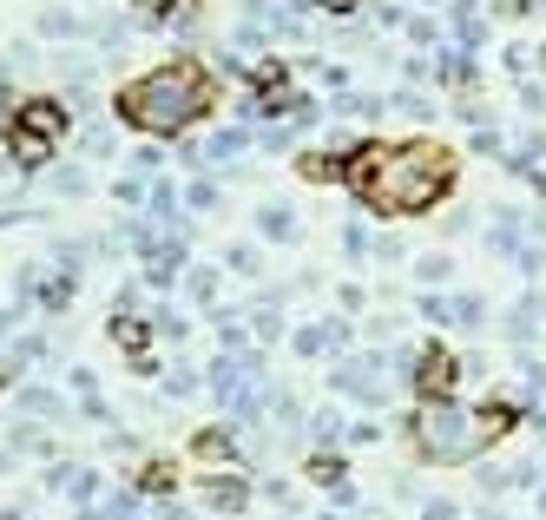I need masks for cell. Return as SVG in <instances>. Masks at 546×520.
<instances>
[{
  "instance_id": "obj_1",
  "label": "cell",
  "mask_w": 546,
  "mask_h": 520,
  "mask_svg": "<svg viewBox=\"0 0 546 520\" xmlns=\"http://www.w3.org/2000/svg\"><path fill=\"white\" fill-rule=\"evenodd\" d=\"M454 152L435 139H362L356 152H349V178L343 185L356 191V205L375 211V218H422V211H435L441 198L454 191Z\"/></svg>"
},
{
  "instance_id": "obj_2",
  "label": "cell",
  "mask_w": 546,
  "mask_h": 520,
  "mask_svg": "<svg viewBox=\"0 0 546 520\" xmlns=\"http://www.w3.org/2000/svg\"><path fill=\"white\" fill-rule=\"evenodd\" d=\"M211 106H218V86L198 60H165L152 73H139L132 86H119V99H112L119 126L145 132V139H185Z\"/></svg>"
},
{
  "instance_id": "obj_3",
  "label": "cell",
  "mask_w": 546,
  "mask_h": 520,
  "mask_svg": "<svg viewBox=\"0 0 546 520\" xmlns=\"http://www.w3.org/2000/svg\"><path fill=\"white\" fill-rule=\"evenodd\" d=\"M408 435H415V455L435 461V468H468V461H481L487 442H494L487 415L468 409V402H454V395L415 402V415H408Z\"/></svg>"
},
{
  "instance_id": "obj_4",
  "label": "cell",
  "mask_w": 546,
  "mask_h": 520,
  "mask_svg": "<svg viewBox=\"0 0 546 520\" xmlns=\"http://www.w3.org/2000/svg\"><path fill=\"white\" fill-rule=\"evenodd\" d=\"M389 382L395 376L375 349H356V356H336V363H329V389L362 402V409H389Z\"/></svg>"
},
{
  "instance_id": "obj_5",
  "label": "cell",
  "mask_w": 546,
  "mask_h": 520,
  "mask_svg": "<svg viewBox=\"0 0 546 520\" xmlns=\"http://www.w3.org/2000/svg\"><path fill=\"white\" fill-rule=\"evenodd\" d=\"M454 382H461V356H454L448 343H422V349H415V369H408V389H415V402L454 395Z\"/></svg>"
},
{
  "instance_id": "obj_6",
  "label": "cell",
  "mask_w": 546,
  "mask_h": 520,
  "mask_svg": "<svg viewBox=\"0 0 546 520\" xmlns=\"http://www.w3.org/2000/svg\"><path fill=\"white\" fill-rule=\"evenodd\" d=\"M290 349H297V356H349V323L343 316H316V323H303V330L290 336Z\"/></svg>"
},
{
  "instance_id": "obj_7",
  "label": "cell",
  "mask_w": 546,
  "mask_h": 520,
  "mask_svg": "<svg viewBox=\"0 0 546 520\" xmlns=\"http://www.w3.org/2000/svg\"><path fill=\"white\" fill-rule=\"evenodd\" d=\"M14 126H27V132H47V139H66V99H53V93H33V99H20V106H14Z\"/></svg>"
},
{
  "instance_id": "obj_8",
  "label": "cell",
  "mask_w": 546,
  "mask_h": 520,
  "mask_svg": "<svg viewBox=\"0 0 546 520\" xmlns=\"http://www.w3.org/2000/svg\"><path fill=\"white\" fill-rule=\"evenodd\" d=\"M53 145L47 132H27V126H7V165L14 172H40V165H53Z\"/></svg>"
},
{
  "instance_id": "obj_9",
  "label": "cell",
  "mask_w": 546,
  "mask_h": 520,
  "mask_svg": "<svg viewBox=\"0 0 546 520\" xmlns=\"http://www.w3.org/2000/svg\"><path fill=\"white\" fill-rule=\"evenodd\" d=\"M204 507H211V514H237V507H250V481H244V474H231V468H224V474H204Z\"/></svg>"
},
{
  "instance_id": "obj_10",
  "label": "cell",
  "mask_w": 546,
  "mask_h": 520,
  "mask_svg": "<svg viewBox=\"0 0 546 520\" xmlns=\"http://www.w3.org/2000/svg\"><path fill=\"white\" fill-rule=\"evenodd\" d=\"M435 86L468 93V86H474V53H468V47H454V40H441V47H435Z\"/></svg>"
},
{
  "instance_id": "obj_11",
  "label": "cell",
  "mask_w": 546,
  "mask_h": 520,
  "mask_svg": "<svg viewBox=\"0 0 546 520\" xmlns=\"http://www.w3.org/2000/svg\"><path fill=\"white\" fill-rule=\"evenodd\" d=\"M47 488H53V494H66L73 507H93V501H99V474L73 461V468H47Z\"/></svg>"
},
{
  "instance_id": "obj_12",
  "label": "cell",
  "mask_w": 546,
  "mask_h": 520,
  "mask_svg": "<svg viewBox=\"0 0 546 520\" xmlns=\"http://www.w3.org/2000/svg\"><path fill=\"white\" fill-rule=\"evenodd\" d=\"M297 172L310 178V185H343V178H349V152H336V145H329V152H303Z\"/></svg>"
},
{
  "instance_id": "obj_13",
  "label": "cell",
  "mask_w": 546,
  "mask_h": 520,
  "mask_svg": "<svg viewBox=\"0 0 546 520\" xmlns=\"http://www.w3.org/2000/svg\"><path fill=\"white\" fill-rule=\"evenodd\" d=\"M250 145H257V132H250V126H224V132L204 139V165H231V158L250 152Z\"/></svg>"
},
{
  "instance_id": "obj_14",
  "label": "cell",
  "mask_w": 546,
  "mask_h": 520,
  "mask_svg": "<svg viewBox=\"0 0 546 520\" xmlns=\"http://www.w3.org/2000/svg\"><path fill=\"white\" fill-rule=\"evenodd\" d=\"M257 237H264V244H297L303 224H297L290 205H257Z\"/></svg>"
},
{
  "instance_id": "obj_15",
  "label": "cell",
  "mask_w": 546,
  "mask_h": 520,
  "mask_svg": "<svg viewBox=\"0 0 546 520\" xmlns=\"http://www.w3.org/2000/svg\"><path fill=\"white\" fill-rule=\"evenodd\" d=\"M303 428H310V442H316V448H343V442H349L343 409H310V422H303Z\"/></svg>"
},
{
  "instance_id": "obj_16",
  "label": "cell",
  "mask_w": 546,
  "mask_h": 520,
  "mask_svg": "<svg viewBox=\"0 0 546 520\" xmlns=\"http://www.w3.org/2000/svg\"><path fill=\"white\" fill-rule=\"evenodd\" d=\"M191 455H198V461H211V468H218V461L231 468V461H237V435H231V428H204L198 442H191Z\"/></svg>"
},
{
  "instance_id": "obj_17",
  "label": "cell",
  "mask_w": 546,
  "mask_h": 520,
  "mask_svg": "<svg viewBox=\"0 0 546 520\" xmlns=\"http://www.w3.org/2000/svg\"><path fill=\"white\" fill-rule=\"evenodd\" d=\"M79 33H93V27H86V14H73V7H47V14H40V40H79Z\"/></svg>"
},
{
  "instance_id": "obj_18",
  "label": "cell",
  "mask_w": 546,
  "mask_h": 520,
  "mask_svg": "<svg viewBox=\"0 0 546 520\" xmlns=\"http://www.w3.org/2000/svg\"><path fill=\"white\" fill-rule=\"evenodd\" d=\"M336 119H343V126H369V119H382V99L375 93H336Z\"/></svg>"
},
{
  "instance_id": "obj_19",
  "label": "cell",
  "mask_w": 546,
  "mask_h": 520,
  "mask_svg": "<svg viewBox=\"0 0 546 520\" xmlns=\"http://www.w3.org/2000/svg\"><path fill=\"white\" fill-rule=\"evenodd\" d=\"M73 290H79V270H53V277H40V310H66L73 303Z\"/></svg>"
},
{
  "instance_id": "obj_20",
  "label": "cell",
  "mask_w": 546,
  "mask_h": 520,
  "mask_svg": "<svg viewBox=\"0 0 546 520\" xmlns=\"http://www.w3.org/2000/svg\"><path fill=\"white\" fill-rule=\"evenodd\" d=\"M152 336H165V343H185V336H191V316L178 310V303H152Z\"/></svg>"
},
{
  "instance_id": "obj_21",
  "label": "cell",
  "mask_w": 546,
  "mask_h": 520,
  "mask_svg": "<svg viewBox=\"0 0 546 520\" xmlns=\"http://www.w3.org/2000/svg\"><path fill=\"white\" fill-rule=\"evenodd\" d=\"M185 297L211 310V303H218V270H211V264H198V257H191V270H185Z\"/></svg>"
},
{
  "instance_id": "obj_22",
  "label": "cell",
  "mask_w": 546,
  "mask_h": 520,
  "mask_svg": "<svg viewBox=\"0 0 546 520\" xmlns=\"http://www.w3.org/2000/svg\"><path fill=\"white\" fill-rule=\"evenodd\" d=\"M448 277H454V257H448V251H422V257H415V284L441 290Z\"/></svg>"
},
{
  "instance_id": "obj_23",
  "label": "cell",
  "mask_w": 546,
  "mask_h": 520,
  "mask_svg": "<svg viewBox=\"0 0 546 520\" xmlns=\"http://www.w3.org/2000/svg\"><path fill=\"white\" fill-rule=\"evenodd\" d=\"M310 481H323V488H336V481H349V461L336 455V448H316V455H310Z\"/></svg>"
},
{
  "instance_id": "obj_24",
  "label": "cell",
  "mask_w": 546,
  "mask_h": 520,
  "mask_svg": "<svg viewBox=\"0 0 546 520\" xmlns=\"http://www.w3.org/2000/svg\"><path fill=\"white\" fill-rule=\"evenodd\" d=\"M389 106H395V112H408V119H435V99H428L422 86H395Z\"/></svg>"
},
{
  "instance_id": "obj_25",
  "label": "cell",
  "mask_w": 546,
  "mask_h": 520,
  "mask_svg": "<svg viewBox=\"0 0 546 520\" xmlns=\"http://www.w3.org/2000/svg\"><path fill=\"white\" fill-rule=\"evenodd\" d=\"M408 47H415V53H435L441 47V20H428V14H408Z\"/></svg>"
},
{
  "instance_id": "obj_26",
  "label": "cell",
  "mask_w": 546,
  "mask_h": 520,
  "mask_svg": "<svg viewBox=\"0 0 546 520\" xmlns=\"http://www.w3.org/2000/svg\"><path fill=\"white\" fill-rule=\"evenodd\" d=\"M533 316H540V303H533V297H520V303H514V310H507V336H514V343H520V349H527V343H533Z\"/></svg>"
},
{
  "instance_id": "obj_27",
  "label": "cell",
  "mask_w": 546,
  "mask_h": 520,
  "mask_svg": "<svg viewBox=\"0 0 546 520\" xmlns=\"http://www.w3.org/2000/svg\"><path fill=\"white\" fill-rule=\"evenodd\" d=\"M172 488H178V468H172V461H145L139 494H172Z\"/></svg>"
},
{
  "instance_id": "obj_28",
  "label": "cell",
  "mask_w": 546,
  "mask_h": 520,
  "mask_svg": "<svg viewBox=\"0 0 546 520\" xmlns=\"http://www.w3.org/2000/svg\"><path fill=\"white\" fill-rule=\"evenodd\" d=\"M481 316H487V303L474 297V290H461V297H454V330H481Z\"/></svg>"
},
{
  "instance_id": "obj_29",
  "label": "cell",
  "mask_w": 546,
  "mask_h": 520,
  "mask_svg": "<svg viewBox=\"0 0 546 520\" xmlns=\"http://www.w3.org/2000/svg\"><path fill=\"white\" fill-rule=\"evenodd\" d=\"M415 316H422V323H454V297H435V290H428V297H415Z\"/></svg>"
},
{
  "instance_id": "obj_30",
  "label": "cell",
  "mask_w": 546,
  "mask_h": 520,
  "mask_svg": "<svg viewBox=\"0 0 546 520\" xmlns=\"http://www.w3.org/2000/svg\"><path fill=\"white\" fill-rule=\"evenodd\" d=\"M132 20H139V27H172L178 0H139V14H132Z\"/></svg>"
},
{
  "instance_id": "obj_31",
  "label": "cell",
  "mask_w": 546,
  "mask_h": 520,
  "mask_svg": "<svg viewBox=\"0 0 546 520\" xmlns=\"http://www.w3.org/2000/svg\"><path fill=\"white\" fill-rule=\"evenodd\" d=\"M198 389H204V376L191 363H172V369H165V395H198Z\"/></svg>"
},
{
  "instance_id": "obj_32",
  "label": "cell",
  "mask_w": 546,
  "mask_h": 520,
  "mask_svg": "<svg viewBox=\"0 0 546 520\" xmlns=\"http://www.w3.org/2000/svg\"><path fill=\"white\" fill-rule=\"evenodd\" d=\"M7 442H14V448H27V455H53V442H47V435H40L33 422H14V428H7Z\"/></svg>"
},
{
  "instance_id": "obj_33",
  "label": "cell",
  "mask_w": 546,
  "mask_h": 520,
  "mask_svg": "<svg viewBox=\"0 0 546 520\" xmlns=\"http://www.w3.org/2000/svg\"><path fill=\"white\" fill-rule=\"evenodd\" d=\"M20 409L27 415H66V402L53 389H20Z\"/></svg>"
},
{
  "instance_id": "obj_34",
  "label": "cell",
  "mask_w": 546,
  "mask_h": 520,
  "mask_svg": "<svg viewBox=\"0 0 546 520\" xmlns=\"http://www.w3.org/2000/svg\"><path fill=\"white\" fill-rule=\"evenodd\" d=\"M86 185H93V178L79 172V165H66V172H53V178H47V191H53V198H79Z\"/></svg>"
},
{
  "instance_id": "obj_35",
  "label": "cell",
  "mask_w": 546,
  "mask_h": 520,
  "mask_svg": "<svg viewBox=\"0 0 546 520\" xmlns=\"http://www.w3.org/2000/svg\"><path fill=\"white\" fill-rule=\"evenodd\" d=\"M343 251L356 257V264H362V257H375V231H369V224H343Z\"/></svg>"
},
{
  "instance_id": "obj_36",
  "label": "cell",
  "mask_w": 546,
  "mask_h": 520,
  "mask_svg": "<svg viewBox=\"0 0 546 520\" xmlns=\"http://www.w3.org/2000/svg\"><path fill=\"white\" fill-rule=\"evenodd\" d=\"M520 402H546V363L520 369Z\"/></svg>"
},
{
  "instance_id": "obj_37",
  "label": "cell",
  "mask_w": 546,
  "mask_h": 520,
  "mask_svg": "<svg viewBox=\"0 0 546 520\" xmlns=\"http://www.w3.org/2000/svg\"><path fill=\"white\" fill-rule=\"evenodd\" d=\"M125 165H132V178H158V165H165V152H158V145H139V152L125 158Z\"/></svg>"
},
{
  "instance_id": "obj_38",
  "label": "cell",
  "mask_w": 546,
  "mask_h": 520,
  "mask_svg": "<svg viewBox=\"0 0 546 520\" xmlns=\"http://www.w3.org/2000/svg\"><path fill=\"white\" fill-rule=\"evenodd\" d=\"M40 356H47V336H20V343H14V376L27 363H40Z\"/></svg>"
},
{
  "instance_id": "obj_39",
  "label": "cell",
  "mask_w": 546,
  "mask_h": 520,
  "mask_svg": "<svg viewBox=\"0 0 546 520\" xmlns=\"http://www.w3.org/2000/svg\"><path fill=\"white\" fill-rule=\"evenodd\" d=\"M145 191H152V178H119L112 198H119V205H145Z\"/></svg>"
},
{
  "instance_id": "obj_40",
  "label": "cell",
  "mask_w": 546,
  "mask_h": 520,
  "mask_svg": "<svg viewBox=\"0 0 546 520\" xmlns=\"http://www.w3.org/2000/svg\"><path fill=\"white\" fill-rule=\"evenodd\" d=\"M185 205L191 211H218V185H211V178H198V185L185 191Z\"/></svg>"
},
{
  "instance_id": "obj_41",
  "label": "cell",
  "mask_w": 546,
  "mask_h": 520,
  "mask_svg": "<svg viewBox=\"0 0 546 520\" xmlns=\"http://www.w3.org/2000/svg\"><path fill=\"white\" fill-rule=\"evenodd\" d=\"M231 270L237 277H257V244H231Z\"/></svg>"
},
{
  "instance_id": "obj_42",
  "label": "cell",
  "mask_w": 546,
  "mask_h": 520,
  "mask_svg": "<svg viewBox=\"0 0 546 520\" xmlns=\"http://www.w3.org/2000/svg\"><path fill=\"white\" fill-rule=\"evenodd\" d=\"M533 7H546V0H494V14H500V20H527Z\"/></svg>"
},
{
  "instance_id": "obj_43",
  "label": "cell",
  "mask_w": 546,
  "mask_h": 520,
  "mask_svg": "<svg viewBox=\"0 0 546 520\" xmlns=\"http://www.w3.org/2000/svg\"><path fill=\"white\" fill-rule=\"evenodd\" d=\"M310 7H323L329 20H349V14H356V7H362V0H310Z\"/></svg>"
},
{
  "instance_id": "obj_44",
  "label": "cell",
  "mask_w": 546,
  "mask_h": 520,
  "mask_svg": "<svg viewBox=\"0 0 546 520\" xmlns=\"http://www.w3.org/2000/svg\"><path fill=\"white\" fill-rule=\"evenodd\" d=\"M514 264H520V277H540V244H520Z\"/></svg>"
},
{
  "instance_id": "obj_45",
  "label": "cell",
  "mask_w": 546,
  "mask_h": 520,
  "mask_svg": "<svg viewBox=\"0 0 546 520\" xmlns=\"http://www.w3.org/2000/svg\"><path fill=\"white\" fill-rule=\"evenodd\" d=\"M533 60H540V53H533V47H507V73H527Z\"/></svg>"
},
{
  "instance_id": "obj_46",
  "label": "cell",
  "mask_w": 546,
  "mask_h": 520,
  "mask_svg": "<svg viewBox=\"0 0 546 520\" xmlns=\"http://www.w3.org/2000/svg\"><path fill=\"white\" fill-rule=\"evenodd\" d=\"M402 257V237H375V264H395Z\"/></svg>"
},
{
  "instance_id": "obj_47",
  "label": "cell",
  "mask_w": 546,
  "mask_h": 520,
  "mask_svg": "<svg viewBox=\"0 0 546 520\" xmlns=\"http://www.w3.org/2000/svg\"><path fill=\"white\" fill-rule=\"evenodd\" d=\"M86 152L106 158V152H112V132H106V126H93V132H86Z\"/></svg>"
},
{
  "instance_id": "obj_48",
  "label": "cell",
  "mask_w": 546,
  "mask_h": 520,
  "mask_svg": "<svg viewBox=\"0 0 546 520\" xmlns=\"http://www.w3.org/2000/svg\"><path fill=\"white\" fill-rule=\"evenodd\" d=\"M422 520H461V507H454V501H428Z\"/></svg>"
},
{
  "instance_id": "obj_49",
  "label": "cell",
  "mask_w": 546,
  "mask_h": 520,
  "mask_svg": "<svg viewBox=\"0 0 546 520\" xmlns=\"http://www.w3.org/2000/svg\"><path fill=\"white\" fill-rule=\"evenodd\" d=\"M336 303H343V310H362L369 297H362V284H343V290H336Z\"/></svg>"
},
{
  "instance_id": "obj_50",
  "label": "cell",
  "mask_w": 546,
  "mask_h": 520,
  "mask_svg": "<svg viewBox=\"0 0 546 520\" xmlns=\"http://www.w3.org/2000/svg\"><path fill=\"white\" fill-rule=\"evenodd\" d=\"M520 106H527V112H540V106H546V86H520Z\"/></svg>"
},
{
  "instance_id": "obj_51",
  "label": "cell",
  "mask_w": 546,
  "mask_h": 520,
  "mask_svg": "<svg viewBox=\"0 0 546 520\" xmlns=\"http://www.w3.org/2000/svg\"><path fill=\"white\" fill-rule=\"evenodd\" d=\"M20 330V310H0V336H14Z\"/></svg>"
},
{
  "instance_id": "obj_52",
  "label": "cell",
  "mask_w": 546,
  "mask_h": 520,
  "mask_svg": "<svg viewBox=\"0 0 546 520\" xmlns=\"http://www.w3.org/2000/svg\"><path fill=\"white\" fill-rule=\"evenodd\" d=\"M527 185H540V198H546V172H533V178H527Z\"/></svg>"
},
{
  "instance_id": "obj_53",
  "label": "cell",
  "mask_w": 546,
  "mask_h": 520,
  "mask_svg": "<svg viewBox=\"0 0 546 520\" xmlns=\"http://www.w3.org/2000/svg\"><path fill=\"white\" fill-rule=\"evenodd\" d=\"M533 237H546V218H533Z\"/></svg>"
},
{
  "instance_id": "obj_54",
  "label": "cell",
  "mask_w": 546,
  "mask_h": 520,
  "mask_svg": "<svg viewBox=\"0 0 546 520\" xmlns=\"http://www.w3.org/2000/svg\"><path fill=\"white\" fill-rule=\"evenodd\" d=\"M533 428H540V435H546V409H540V415H533Z\"/></svg>"
},
{
  "instance_id": "obj_55",
  "label": "cell",
  "mask_w": 546,
  "mask_h": 520,
  "mask_svg": "<svg viewBox=\"0 0 546 520\" xmlns=\"http://www.w3.org/2000/svg\"><path fill=\"white\" fill-rule=\"evenodd\" d=\"M316 520H343V514H316Z\"/></svg>"
},
{
  "instance_id": "obj_56",
  "label": "cell",
  "mask_w": 546,
  "mask_h": 520,
  "mask_svg": "<svg viewBox=\"0 0 546 520\" xmlns=\"http://www.w3.org/2000/svg\"><path fill=\"white\" fill-rule=\"evenodd\" d=\"M0 389H7V369H0Z\"/></svg>"
},
{
  "instance_id": "obj_57",
  "label": "cell",
  "mask_w": 546,
  "mask_h": 520,
  "mask_svg": "<svg viewBox=\"0 0 546 520\" xmlns=\"http://www.w3.org/2000/svg\"><path fill=\"white\" fill-rule=\"evenodd\" d=\"M540 316H546V297H540Z\"/></svg>"
}]
</instances>
